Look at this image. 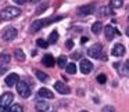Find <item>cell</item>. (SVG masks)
Returning <instances> with one entry per match:
<instances>
[{"label": "cell", "mask_w": 129, "mask_h": 112, "mask_svg": "<svg viewBox=\"0 0 129 112\" xmlns=\"http://www.w3.org/2000/svg\"><path fill=\"white\" fill-rule=\"evenodd\" d=\"M20 14H21L20 9L9 6V7H4V9L0 11V18H2V20H14V18L18 17Z\"/></svg>", "instance_id": "cell-1"}, {"label": "cell", "mask_w": 129, "mask_h": 112, "mask_svg": "<svg viewBox=\"0 0 129 112\" xmlns=\"http://www.w3.org/2000/svg\"><path fill=\"white\" fill-rule=\"evenodd\" d=\"M17 91L22 98H28L31 95L32 90H31V86L25 80H18L17 82Z\"/></svg>", "instance_id": "cell-2"}, {"label": "cell", "mask_w": 129, "mask_h": 112, "mask_svg": "<svg viewBox=\"0 0 129 112\" xmlns=\"http://www.w3.org/2000/svg\"><path fill=\"white\" fill-rule=\"evenodd\" d=\"M17 33L18 32L14 26H9V28H6L2 32V39H3L4 42H11V40H14L15 37H17Z\"/></svg>", "instance_id": "cell-3"}, {"label": "cell", "mask_w": 129, "mask_h": 112, "mask_svg": "<svg viewBox=\"0 0 129 112\" xmlns=\"http://www.w3.org/2000/svg\"><path fill=\"white\" fill-rule=\"evenodd\" d=\"M87 55L92 57V58H100V57L103 55V46L99 44V43L90 46V47L87 48Z\"/></svg>", "instance_id": "cell-4"}, {"label": "cell", "mask_w": 129, "mask_h": 112, "mask_svg": "<svg viewBox=\"0 0 129 112\" xmlns=\"http://www.w3.org/2000/svg\"><path fill=\"white\" fill-rule=\"evenodd\" d=\"M13 100H14V94H13V93H4V94H2V97H0V105L7 108L9 105L13 104Z\"/></svg>", "instance_id": "cell-5"}, {"label": "cell", "mask_w": 129, "mask_h": 112, "mask_svg": "<svg viewBox=\"0 0 129 112\" xmlns=\"http://www.w3.org/2000/svg\"><path fill=\"white\" fill-rule=\"evenodd\" d=\"M117 35H121V33H119V32H118L112 25H107V26H104V36H106V39H107V40H112L115 36H117Z\"/></svg>", "instance_id": "cell-6"}, {"label": "cell", "mask_w": 129, "mask_h": 112, "mask_svg": "<svg viewBox=\"0 0 129 112\" xmlns=\"http://www.w3.org/2000/svg\"><path fill=\"white\" fill-rule=\"evenodd\" d=\"M79 69H81V72H82V73L87 75V73L92 72V69H93V64L89 61V60H82V61H81V65H79Z\"/></svg>", "instance_id": "cell-7"}, {"label": "cell", "mask_w": 129, "mask_h": 112, "mask_svg": "<svg viewBox=\"0 0 129 112\" xmlns=\"http://www.w3.org/2000/svg\"><path fill=\"white\" fill-rule=\"evenodd\" d=\"M54 89H56L60 94H70L71 93V89L67 84L62 83V82H56V83H54Z\"/></svg>", "instance_id": "cell-8"}, {"label": "cell", "mask_w": 129, "mask_h": 112, "mask_svg": "<svg viewBox=\"0 0 129 112\" xmlns=\"http://www.w3.org/2000/svg\"><path fill=\"white\" fill-rule=\"evenodd\" d=\"M125 54V47H123V44H121V43H117V44H114V47H112L111 50V55L114 57H121Z\"/></svg>", "instance_id": "cell-9"}, {"label": "cell", "mask_w": 129, "mask_h": 112, "mask_svg": "<svg viewBox=\"0 0 129 112\" xmlns=\"http://www.w3.org/2000/svg\"><path fill=\"white\" fill-rule=\"evenodd\" d=\"M45 25H46V21L45 20H35L34 22H32V25H31V32H32V33H35V32L40 31Z\"/></svg>", "instance_id": "cell-10"}, {"label": "cell", "mask_w": 129, "mask_h": 112, "mask_svg": "<svg viewBox=\"0 0 129 112\" xmlns=\"http://www.w3.org/2000/svg\"><path fill=\"white\" fill-rule=\"evenodd\" d=\"M94 11V6L93 4H87V6H82L78 9V14L79 15H89Z\"/></svg>", "instance_id": "cell-11"}, {"label": "cell", "mask_w": 129, "mask_h": 112, "mask_svg": "<svg viewBox=\"0 0 129 112\" xmlns=\"http://www.w3.org/2000/svg\"><path fill=\"white\" fill-rule=\"evenodd\" d=\"M20 80V76L17 75V73H10L9 76H7L6 79H4V82H6V84L7 86H15V84H17V82Z\"/></svg>", "instance_id": "cell-12"}, {"label": "cell", "mask_w": 129, "mask_h": 112, "mask_svg": "<svg viewBox=\"0 0 129 112\" xmlns=\"http://www.w3.org/2000/svg\"><path fill=\"white\" fill-rule=\"evenodd\" d=\"M35 109H36L38 112H47L49 109H50V105H49V102H46V101H36Z\"/></svg>", "instance_id": "cell-13"}, {"label": "cell", "mask_w": 129, "mask_h": 112, "mask_svg": "<svg viewBox=\"0 0 129 112\" xmlns=\"http://www.w3.org/2000/svg\"><path fill=\"white\" fill-rule=\"evenodd\" d=\"M42 62H43V65H45V67H49V68H53L54 64H56V61H54V57L51 55V54H46V55H43Z\"/></svg>", "instance_id": "cell-14"}, {"label": "cell", "mask_w": 129, "mask_h": 112, "mask_svg": "<svg viewBox=\"0 0 129 112\" xmlns=\"http://www.w3.org/2000/svg\"><path fill=\"white\" fill-rule=\"evenodd\" d=\"M38 95H39V97H42V98H53L54 97L53 91H51V90H49V89H46V87H42V89L38 91Z\"/></svg>", "instance_id": "cell-15"}, {"label": "cell", "mask_w": 129, "mask_h": 112, "mask_svg": "<svg viewBox=\"0 0 129 112\" xmlns=\"http://www.w3.org/2000/svg\"><path fill=\"white\" fill-rule=\"evenodd\" d=\"M14 55H15V60H18L20 62L25 61V53H24L21 48H17V50L14 51Z\"/></svg>", "instance_id": "cell-16"}, {"label": "cell", "mask_w": 129, "mask_h": 112, "mask_svg": "<svg viewBox=\"0 0 129 112\" xmlns=\"http://www.w3.org/2000/svg\"><path fill=\"white\" fill-rule=\"evenodd\" d=\"M101 29H103V24H101L100 21H97V22H94L92 25V32H93V33H96V35L100 33Z\"/></svg>", "instance_id": "cell-17"}, {"label": "cell", "mask_w": 129, "mask_h": 112, "mask_svg": "<svg viewBox=\"0 0 129 112\" xmlns=\"http://www.w3.org/2000/svg\"><path fill=\"white\" fill-rule=\"evenodd\" d=\"M57 40H58V32H57V31H53V32L50 33V36H49L47 43H49V44H54Z\"/></svg>", "instance_id": "cell-18"}, {"label": "cell", "mask_w": 129, "mask_h": 112, "mask_svg": "<svg viewBox=\"0 0 129 112\" xmlns=\"http://www.w3.org/2000/svg\"><path fill=\"white\" fill-rule=\"evenodd\" d=\"M65 71H67V73H70V75H74V73H76V65L74 64V62L67 64L65 65Z\"/></svg>", "instance_id": "cell-19"}, {"label": "cell", "mask_w": 129, "mask_h": 112, "mask_svg": "<svg viewBox=\"0 0 129 112\" xmlns=\"http://www.w3.org/2000/svg\"><path fill=\"white\" fill-rule=\"evenodd\" d=\"M123 4V0H111L110 2V7L111 9H121Z\"/></svg>", "instance_id": "cell-20"}, {"label": "cell", "mask_w": 129, "mask_h": 112, "mask_svg": "<svg viewBox=\"0 0 129 112\" xmlns=\"http://www.w3.org/2000/svg\"><path fill=\"white\" fill-rule=\"evenodd\" d=\"M57 65H58L60 68H65V65H67V57H65V55H60L58 60H57Z\"/></svg>", "instance_id": "cell-21"}, {"label": "cell", "mask_w": 129, "mask_h": 112, "mask_svg": "<svg viewBox=\"0 0 129 112\" xmlns=\"http://www.w3.org/2000/svg\"><path fill=\"white\" fill-rule=\"evenodd\" d=\"M9 112H24V108H22V105H20V104H14V105L10 106Z\"/></svg>", "instance_id": "cell-22"}, {"label": "cell", "mask_w": 129, "mask_h": 112, "mask_svg": "<svg viewBox=\"0 0 129 112\" xmlns=\"http://www.w3.org/2000/svg\"><path fill=\"white\" fill-rule=\"evenodd\" d=\"M110 13H111V7H101L99 15H100V17H107Z\"/></svg>", "instance_id": "cell-23"}, {"label": "cell", "mask_w": 129, "mask_h": 112, "mask_svg": "<svg viewBox=\"0 0 129 112\" xmlns=\"http://www.w3.org/2000/svg\"><path fill=\"white\" fill-rule=\"evenodd\" d=\"M36 78L39 79L40 82H46V80H47V78H49V76L46 75L45 72H42V71H36Z\"/></svg>", "instance_id": "cell-24"}, {"label": "cell", "mask_w": 129, "mask_h": 112, "mask_svg": "<svg viewBox=\"0 0 129 112\" xmlns=\"http://www.w3.org/2000/svg\"><path fill=\"white\" fill-rule=\"evenodd\" d=\"M0 62H2V64H9L10 62V55L9 54H6V53H3V54H0Z\"/></svg>", "instance_id": "cell-25"}, {"label": "cell", "mask_w": 129, "mask_h": 112, "mask_svg": "<svg viewBox=\"0 0 129 112\" xmlns=\"http://www.w3.org/2000/svg\"><path fill=\"white\" fill-rule=\"evenodd\" d=\"M36 44L39 46L40 48H47L49 43L46 42V40H43V39H38V40H36Z\"/></svg>", "instance_id": "cell-26"}, {"label": "cell", "mask_w": 129, "mask_h": 112, "mask_svg": "<svg viewBox=\"0 0 129 112\" xmlns=\"http://www.w3.org/2000/svg\"><path fill=\"white\" fill-rule=\"evenodd\" d=\"M97 82L100 84H104L107 82V76L104 75V73H100V75H97Z\"/></svg>", "instance_id": "cell-27"}, {"label": "cell", "mask_w": 129, "mask_h": 112, "mask_svg": "<svg viewBox=\"0 0 129 112\" xmlns=\"http://www.w3.org/2000/svg\"><path fill=\"white\" fill-rule=\"evenodd\" d=\"M101 112H117V111H115V108L112 105H106V106H103Z\"/></svg>", "instance_id": "cell-28"}, {"label": "cell", "mask_w": 129, "mask_h": 112, "mask_svg": "<svg viewBox=\"0 0 129 112\" xmlns=\"http://www.w3.org/2000/svg\"><path fill=\"white\" fill-rule=\"evenodd\" d=\"M46 9H47V4H42V6H40V7H38V10H36V13H38V14H42V13L43 11H45V10Z\"/></svg>", "instance_id": "cell-29"}, {"label": "cell", "mask_w": 129, "mask_h": 112, "mask_svg": "<svg viewBox=\"0 0 129 112\" xmlns=\"http://www.w3.org/2000/svg\"><path fill=\"white\" fill-rule=\"evenodd\" d=\"M65 47H67L68 50H71V48L74 47V42L72 40H67V42H65Z\"/></svg>", "instance_id": "cell-30"}, {"label": "cell", "mask_w": 129, "mask_h": 112, "mask_svg": "<svg viewBox=\"0 0 129 112\" xmlns=\"http://www.w3.org/2000/svg\"><path fill=\"white\" fill-rule=\"evenodd\" d=\"M7 69H9V67H7V65H2V67H0V73L7 72Z\"/></svg>", "instance_id": "cell-31"}, {"label": "cell", "mask_w": 129, "mask_h": 112, "mask_svg": "<svg viewBox=\"0 0 129 112\" xmlns=\"http://www.w3.org/2000/svg\"><path fill=\"white\" fill-rule=\"evenodd\" d=\"M13 2H14L15 4H20V6H21V4H25L26 0H13Z\"/></svg>", "instance_id": "cell-32"}, {"label": "cell", "mask_w": 129, "mask_h": 112, "mask_svg": "<svg viewBox=\"0 0 129 112\" xmlns=\"http://www.w3.org/2000/svg\"><path fill=\"white\" fill-rule=\"evenodd\" d=\"M79 57H81V54H79V53H74V54H72V58H74V60H78Z\"/></svg>", "instance_id": "cell-33"}, {"label": "cell", "mask_w": 129, "mask_h": 112, "mask_svg": "<svg viewBox=\"0 0 129 112\" xmlns=\"http://www.w3.org/2000/svg\"><path fill=\"white\" fill-rule=\"evenodd\" d=\"M125 69H126V72L129 73V60H126V62H125Z\"/></svg>", "instance_id": "cell-34"}, {"label": "cell", "mask_w": 129, "mask_h": 112, "mask_svg": "<svg viewBox=\"0 0 129 112\" xmlns=\"http://www.w3.org/2000/svg\"><path fill=\"white\" fill-rule=\"evenodd\" d=\"M81 42H82V43H86V42H87V37H82Z\"/></svg>", "instance_id": "cell-35"}, {"label": "cell", "mask_w": 129, "mask_h": 112, "mask_svg": "<svg viewBox=\"0 0 129 112\" xmlns=\"http://www.w3.org/2000/svg\"><path fill=\"white\" fill-rule=\"evenodd\" d=\"M0 112H6V108H4V106H2V105H0Z\"/></svg>", "instance_id": "cell-36"}, {"label": "cell", "mask_w": 129, "mask_h": 112, "mask_svg": "<svg viewBox=\"0 0 129 112\" xmlns=\"http://www.w3.org/2000/svg\"><path fill=\"white\" fill-rule=\"evenodd\" d=\"M29 2H31V3H39L40 0H29Z\"/></svg>", "instance_id": "cell-37"}, {"label": "cell", "mask_w": 129, "mask_h": 112, "mask_svg": "<svg viewBox=\"0 0 129 112\" xmlns=\"http://www.w3.org/2000/svg\"><path fill=\"white\" fill-rule=\"evenodd\" d=\"M125 33H126V35H128V36H129V26H128V28H126V31H125Z\"/></svg>", "instance_id": "cell-38"}, {"label": "cell", "mask_w": 129, "mask_h": 112, "mask_svg": "<svg viewBox=\"0 0 129 112\" xmlns=\"http://www.w3.org/2000/svg\"><path fill=\"white\" fill-rule=\"evenodd\" d=\"M81 112H87V111H81Z\"/></svg>", "instance_id": "cell-39"}, {"label": "cell", "mask_w": 129, "mask_h": 112, "mask_svg": "<svg viewBox=\"0 0 129 112\" xmlns=\"http://www.w3.org/2000/svg\"><path fill=\"white\" fill-rule=\"evenodd\" d=\"M128 21H129V17H128Z\"/></svg>", "instance_id": "cell-40"}, {"label": "cell", "mask_w": 129, "mask_h": 112, "mask_svg": "<svg viewBox=\"0 0 129 112\" xmlns=\"http://www.w3.org/2000/svg\"><path fill=\"white\" fill-rule=\"evenodd\" d=\"M0 21H2V18H0Z\"/></svg>", "instance_id": "cell-41"}, {"label": "cell", "mask_w": 129, "mask_h": 112, "mask_svg": "<svg viewBox=\"0 0 129 112\" xmlns=\"http://www.w3.org/2000/svg\"><path fill=\"white\" fill-rule=\"evenodd\" d=\"M51 112H54V111H51Z\"/></svg>", "instance_id": "cell-42"}]
</instances>
